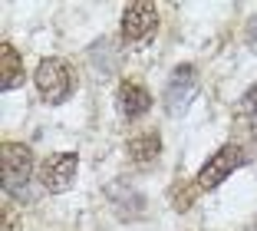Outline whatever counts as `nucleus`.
Segmentation results:
<instances>
[{
    "mask_svg": "<svg viewBox=\"0 0 257 231\" xmlns=\"http://www.w3.org/2000/svg\"><path fill=\"white\" fill-rule=\"evenodd\" d=\"M106 195L112 198V208L119 211V218H136V215H142V205H145V198L139 192H132V188L125 185V182H112V185L106 188Z\"/></svg>",
    "mask_w": 257,
    "mask_h": 231,
    "instance_id": "obj_9",
    "label": "nucleus"
},
{
    "mask_svg": "<svg viewBox=\"0 0 257 231\" xmlns=\"http://www.w3.org/2000/svg\"><path fill=\"white\" fill-rule=\"evenodd\" d=\"M195 93H198V69L191 66V63H182L165 83V109L172 112V116H182L191 106Z\"/></svg>",
    "mask_w": 257,
    "mask_h": 231,
    "instance_id": "obj_4",
    "label": "nucleus"
},
{
    "mask_svg": "<svg viewBox=\"0 0 257 231\" xmlns=\"http://www.w3.org/2000/svg\"><path fill=\"white\" fill-rule=\"evenodd\" d=\"M247 162H250L247 149H244V145H234V142H227V145H221V149L201 165V172H198L195 182H198L201 192H211V188H218L231 172H237L241 165H247Z\"/></svg>",
    "mask_w": 257,
    "mask_h": 231,
    "instance_id": "obj_1",
    "label": "nucleus"
},
{
    "mask_svg": "<svg viewBox=\"0 0 257 231\" xmlns=\"http://www.w3.org/2000/svg\"><path fill=\"white\" fill-rule=\"evenodd\" d=\"M23 83V63H20V53L14 50L10 43L0 46V90H17Z\"/></svg>",
    "mask_w": 257,
    "mask_h": 231,
    "instance_id": "obj_10",
    "label": "nucleus"
},
{
    "mask_svg": "<svg viewBox=\"0 0 257 231\" xmlns=\"http://www.w3.org/2000/svg\"><path fill=\"white\" fill-rule=\"evenodd\" d=\"M76 169H79V156L76 152H63V156H50L43 162V169H40V182H43L46 192H66L69 185H73L76 179Z\"/></svg>",
    "mask_w": 257,
    "mask_h": 231,
    "instance_id": "obj_6",
    "label": "nucleus"
},
{
    "mask_svg": "<svg viewBox=\"0 0 257 231\" xmlns=\"http://www.w3.org/2000/svg\"><path fill=\"white\" fill-rule=\"evenodd\" d=\"M0 231H20V215H17V208H14V205H4Z\"/></svg>",
    "mask_w": 257,
    "mask_h": 231,
    "instance_id": "obj_11",
    "label": "nucleus"
},
{
    "mask_svg": "<svg viewBox=\"0 0 257 231\" xmlns=\"http://www.w3.org/2000/svg\"><path fill=\"white\" fill-rule=\"evenodd\" d=\"M159 30V10L155 4H128L125 14H122V40L125 43H145V40L155 37Z\"/></svg>",
    "mask_w": 257,
    "mask_h": 231,
    "instance_id": "obj_5",
    "label": "nucleus"
},
{
    "mask_svg": "<svg viewBox=\"0 0 257 231\" xmlns=\"http://www.w3.org/2000/svg\"><path fill=\"white\" fill-rule=\"evenodd\" d=\"M162 152V135L159 129H149V132H139L128 139V159L139 165V169H149Z\"/></svg>",
    "mask_w": 257,
    "mask_h": 231,
    "instance_id": "obj_7",
    "label": "nucleus"
},
{
    "mask_svg": "<svg viewBox=\"0 0 257 231\" xmlns=\"http://www.w3.org/2000/svg\"><path fill=\"white\" fill-rule=\"evenodd\" d=\"M149 106H152V96H149L145 86H139V83H132V80H125L119 86V109H122L125 119H139V116H145Z\"/></svg>",
    "mask_w": 257,
    "mask_h": 231,
    "instance_id": "obj_8",
    "label": "nucleus"
},
{
    "mask_svg": "<svg viewBox=\"0 0 257 231\" xmlns=\"http://www.w3.org/2000/svg\"><path fill=\"white\" fill-rule=\"evenodd\" d=\"M244 43H247L250 50L257 53V17H254V20L247 23V30H244Z\"/></svg>",
    "mask_w": 257,
    "mask_h": 231,
    "instance_id": "obj_13",
    "label": "nucleus"
},
{
    "mask_svg": "<svg viewBox=\"0 0 257 231\" xmlns=\"http://www.w3.org/2000/svg\"><path fill=\"white\" fill-rule=\"evenodd\" d=\"M241 106H244V112H247L250 119H257V86H250L247 93H244V99H241Z\"/></svg>",
    "mask_w": 257,
    "mask_h": 231,
    "instance_id": "obj_12",
    "label": "nucleus"
},
{
    "mask_svg": "<svg viewBox=\"0 0 257 231\" xmlns=\"http://www.w3.org/2000/svg\"><path fill=\"white\" fill-rule=\"evenodd\" d=\"M244 231H257V218H254V221H250V224H247V228H244Z\"/></svg>",
    "mask_w": 257,
    "mask_h": 231,
    "instance_id": "obj_14",
    "label": "nucleus"
},
{
    "mask_svg": "<svg viewBox=\"0 0 257 231\" xmlns=\"http://www.w3.org/2000/svg\"><path fill=\"white\" fill-rule=\"evenodd\" d=\"M33 172V152L20 142H4L0 145V179H4V192H20L30 182Z\"/></svg>",
    "mask_w": 257,
    "mask_h": 231,
    "instance_id": "obj_3",
    "label": "nucleus"
},
{
    "mask_svg": "<svg viewBox=\"0 0 257 231\" xmlns=\"http://www.w3.org/2000/svg\"><path fill=\"white\" fill-rule=\"evenodd\" d=\"M37 93H40L43 103L60 106L73 93V69L63 60H56V56H46L37 66Z\"/></svg>",
    "mask_w": 257,
    "mask_h": 231,
    "instance_id": "obj_2",
    "label": "nucleus"
}]
</instances>
